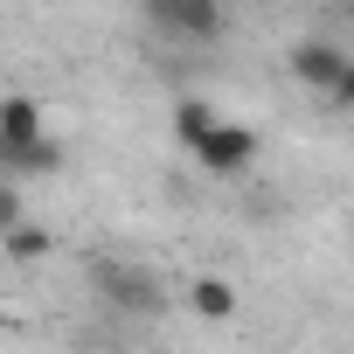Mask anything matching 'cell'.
I'll list each match as a JSON object with an SVG mask.
<instances>
[{
	"label": "cell",
	"mask_w": 354,
	"mask_h": 354,
	"mask_svg": "<svg viewBox=\"0 0 354 354\" xmlns=\"http://www.w3.org/2000/svg\"><path fill=\"white\" fill-rule=\"evenodd\" d=\"M146 21L174 42H223V28H230L223 0H146Z\"/></svg>",
	"instance_id": "obj_1"
},
{
	"label": "cell",
	"mask_w": 354,
	"mask_h": 354,
	"mask_svg": "<svg viewBox=\"0 0 354 354\" xmlns=\"http://www.w3.org/2000/svg\"><path fill=\"white\" fill-rule=\"evenodd\" d=\"M91 285L118 306V313H160V278L125 264V257H91Z\"/></svg>",
	"instance_id": "obj_2"
},
{
	"label": "cell",
	"mask_w": 354,
	"mask_h": 354,
	"mask_svg": "<svg viewBox=\"0 0 354 354\" xmlns=\"http://www.w3.org/2000/svg\"><path fill=\"white\" fill-rule=\"evenodd\" d=\"M347 63H354V56H347L340 42H326V35H313V42L292 49V77H299L306 91H326V97H333V84L347 77Z\"/></svg>",
	"instance_id": "obj_3"
},
{
	"label": "cell",
	"mask_w": 354,
	"mask_h": 354,
	"mask_svg": "<svg viewBox=\"0 0 354 354\" xmlns=\"http://www.w3.org/2000/svg\"><path fill=\"white\" fill-rule=\"evenodd\" d=\"M195 160H202L209 174H243V167L257 160V132H250V125H230V118H216V132L195 146Z\"/></svg>",
	"instance_id": "obj_4"
},
{
	"label": "cell",
	"mask_w": 354,
	"mask_h": 354,
	"mask_svg": "<svg viewBox=\"0 0 354 354\" xmlns=\"http://www.w3.org/2000/svg\"><path fill=\"white\" fill-rule=\"evenodd\" d=\"M28 146H42V111H35V97H0V160H8V153H28Z\"/></svg>",
	"instance_id": "obj_5"
},
{
	"label": "cell",
	"mask_w": 354,
	"mask_h": 354,
	"mask_svg": "<svg viewBox=\"0 0 354 354\" xmlns=\"http://www.w3.org/2000/svg\"><path fill=\"white\" fill-rule=\"evenodd\" d=\"M209 132H216V104H202V97H181V104H174V139H181L188 153H195Z\"/></svg>",
	"instance_id": "obj_6"
},
{
	"label": "cell",
	"mask_w": 354,
	"mask_h": 354,
	"mask_svg": "<svg viewBox=\"0 0 354 354\" xmlns=\"http://www.w3.org/2000/svg\"><path fill=\"white\" fill-rule=\"evenodd\" d=\"M8 257H15V264L49 257V230H42V223H15V230H8Z\"/></svg>",
	"instance_id": "obj_7"
},
{
	"label": "cell",
	"mask_w": 354,
	"mask_h": 354,
	"mask_svg": "<svg viewBox=\"0 0 354 354\" xmlns=\"http://www.w3.org/2000/svg\"><path fill=\"white\" fill-rule=\"evenodd\" d=\"M195 313H202V319H230V313H236V285L202 278V285H195Z\"/></svg>",
	"instance_id": "obj_8"
},
{
	"label": "cell",
	"mask_w": 354,
	"mask_h": 354,
	"mask_svg": "<svg viewBox=\"0 0 354 354\" xmlns=\"http://www.w3.org/2000/svg\"><path fill=\"white\" fill-rule=\"evenodd\" d=\"M15 223H21V195H15V188H8V181H0V236H8V230H15Z\"/></svg>",
	"instance_id": "obj_9"
},
{
	"label": "cell",
	"mask_w": 354,
	"mask_h": 354,
	"mask_svg": "<svg viewBox=\"0 0 354 354\" xmlns=\"http://www.w3.org/2000/svg\"><path fill=\"white\" fill-rule=\"evenodd\" d=\"M333 104H347V111H354V63H347V77L333 84Z\"/></svg>",
	"instance_id": "obj_10"
},
{
	"label": "cell",
	"mask_w": 354,
	"mask_h": 354,
	"mask_svg": "<svg viewBox=\"0 0 354 354\" xmlns=\"http://www.w3.org/2000/svg\"><path fill=\"white\" fill-rule=\"evenodd\" d=\"M0 181H8V160H0Z\"/></svg>",
	"instance_id": "obj_11"
}]
</instances>
